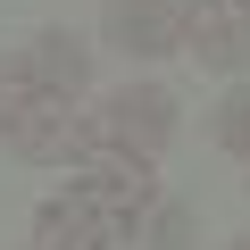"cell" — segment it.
<instances>
[{
    "label": "cell",
    "mask_w": 250,
    "mask_h": 250,
    "mask_svg": "<svg viewBox=\"0 0 250 250\" xmlns=\"http://www.w3.org/2000/svg\"><path fill=\"white\" fill-rule=\"evenodd\" d=\"M67 192L108 225V242H134V233L150 225V208H159L150 159H125V150H108V142H83V150H75V184H67Z\"/></svg>",
    "instance_id": "cell-1"
},
{
    "label": "cell",
    "mask_w": 250,
    "mask_h": 250,
    "mask_svg": "<svg viewBox=\"0 0 250 250\" xmlns=\"http://www.w3.org/2000/svg\"><path fill=\"white\" fill-rule=\"evenodd\" d=\"M92 142H108V150H125V159H159V150L175 142V92H167V83H125V92H108L100 117H92Z\"/></svg>",
    "instance_id": "cell-2"
},
{
    "label": "cell",
    "mask_w": 250,
    "mask_h": 250,
    "mask_svg": "<svg viewBox=\"0 0 250 250\" xmlns=\"http://www.w3.org/2000/svg\"><path fill=\"white\" fill-rule=\"evenodd\" d=\"M0 142L25 167H75V150L92 142V117H75V100H59V92H25V108L0 125Z\"/></svg>",
    "instance_id": "cell-3"
},
{
    "label": "cell",
    "mask_w": 250,
    "mask_h": 250,
    "mask_svg": "<svg viewBox=\"0 0 250 250\" xmlns=\"http://www.w3.org/2000/svg\"><path fill=\"white\" fill-rule=\"evenodd\" d=\"M184 59L242 75L250 67V0H192L184 9Z\"/></svg>",
    "instance_id": "cell-4"
},
{
    "label": "cell",
    "mask_w": 250,
    "mask_h": 250,
    "mask_svg": "<svg viewBox=\"0 0 250 250\" xmlns=\"http://www.w3.org/2000/svg\"><path fill=\"white\" fill-rule=\"evenodd\" d=\"M100 42L125 50V59L184 50V0H108V9H100Z\"/></svg>",
    "instance_id": "cell-5"
},
{
    "label": "cell",
    "mask_w": 250,
    "mask_h": 250,
    "mask_svg": "<svg viewBox=\"0 0 250 250\" xmlns=\"http://www.w3.org/2000/svg\"><path fill=\"white\" fill-rule=\"evenodd\" d=\"M17 67H25V83H34V92L75 100V92L92 83V42H83L75 25H34V34H25V50H17Z\"/></svg>",
    "instance_id": "cell-6"
},
{
    "label": "cell",
    "mask_w": 250,
    "mask_h": 250,
    "mask_svg": "<svg viewBox=\"0 0 250 250\" xmlns=\"http://www.w3.org/2000/svg\"><path fill=\"white\" fill-rule=\"evenodd\" d=\"M25 250H117V242H108V225H100L75 192H50V200L34 208V242H25Z\"/></svg>",
    "instance_id": "cell-7"
},
{
    "label": "cell",
    "mask_w": 250,
    "mask_h": 250,
    "mask_svg": "<svg viewBox=\"0 0 250 250\" xmlns=\"http://www.w3.org/2000/svg\"><path fill=\"white\" fill-rule=\"evenodd\" d=\"M208 134H217V150H233V159L250 167V83H233V92L217 100V125H208Z\"/></svg>",
    "instance_id": "cell-8"
},
{
    "label": "cell",
    "mask_w": 250,
    "mask_h": 250,
    "mask_svg": "<svg viewBox=\"0 0 250 250\" xmlns=\"http://www.w3.org/2000/svg\"><path fill=\"white\" fill-rule=\"evenodd\" d=\"M25 92H34V83H25V67H17V50H0V125L25 108Z\"/></svg>",
    "instance_id": "cell-9"
},
{
    "label": "cell",
    "mask_w": 250,
    "mask_h": 250,
    "mask_svg": "<svg viewBox=\"0 0 250 250\" xmlns=\"http://www.w3.org/2000/svg\"><path fill=\"white\" fill-rule=\"evenodd\" d=\"M150 242H159V250H184V242H192V217H184V208H150Z\"/></svg>",
    "instance_id": "cell-10"
},
{
    "label": "cell",
    "mask_w": 250,
    "mask_h": 250,
    "mask_svg": "<svg viewBox=\"0 0 250 250\" xmlns=\"http://www.w3.org/2000/svg\"><path fill=\"white\" fill-rule=\"evenodd\" d=\"M225 250H250V233H233V242H225Z\"/></svg>",
    "instance_id": "cell-11"
},
{
    "label": "cell",
    "mask_w": 250,
    "mask_h": 250,
    "mask_svg": "<svg viewBox=\"0 0 250 250\" xmlns=\"http://www.w3.org/2000/svg\"><path fill=\"white\" fill-rule=\"evenodd\" d=\"M242 192H250V167H242Z\"/></svg>",
    "instance_id": "cell-12"
}]
</instances>
